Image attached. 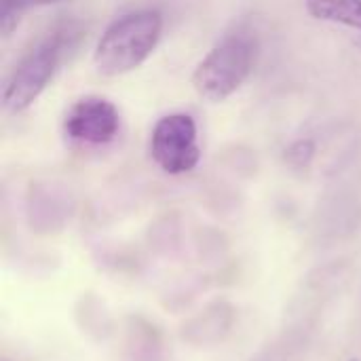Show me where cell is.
<instances>
[{
	"label": "cell",
	"mask_w": 361,
	"mask_h": 361,
	"mask_svg": "<svg viewBox=\"0 0 361 361\" xmlns=\"http://www.w3.org/2000/svg\"><path fill=\"white\" fill-rule=\"evenodd\" d=\"M163 34V15L152 8L135 11L112 21L93 51L95 70L114 78L137 70L157 49Z\"/></svg>",
	"instance_id": "obj_1"
},
{
	"label": "cell",
	"mask_w": 361,
	"mask_h": 361,
	"mask_svg": "<svg viewBox=\"0 0 361 361\" xmlns=\"http://www.w3.org/2000/svg\"><path fill=\"white\" fill-rule=\"evenodd\" d=\"M256 59V44L250 36L233 34L218 42L195 68L192 87L195 91L212 102L220 104L235 95L250 78Z\"/></svg>",
	"instance_id": "obj_2"
},
{
	"label": "cell",
	"mask_w": 361,
	"mask_h": 361,
	"mask_svg": "<svg viewBox=\"0 0 361 361\" xmlns=\"http://www.w3.org/2000/svg\"><path fill=\"white\" fill-rule=\"evenodd\" d=\"M66 44V32H53L23 57L4 87L2 102L8 112L19 114L42 95L61 63Z\"/></svg>",
	"instance_id": "obj_3"
},
{
	"label": "cell",
	"mask_w": 361,
	"mask_h": 361,
	"mask_svg": "<svg viewBox=\"0 0 361 361\" xmlns=\"http://www.w3.org/2000/svg\"><path fill=\"white\" fill-rule=\"evenodd\" d=\"M150 157L159 169L169 176L190 173L201 161L195 118L186 112L161 116L150 135Z\"/></svg>",
	"instance_id": "obj_4"
},
{
	"label": "cell",
	"mask_w": 361,
	"mask_h": 361,
	"mask_svg": "<svg viewBox=\"0 0 361 361\" xmlns=\"http://www.w3.org/2000/svg\"><path fill=\"white\" fill-rule=\"evenodd\" d=\"M121 129L118 108L99 95L76 99L63 116V133L80 146H106Z\"/></svg>",
	"instance_id": "obj_5"
},
{
	"label": "cell",
	"mask_w": 361,
	"mask_h": 361,
	"mask_svg": "<svg viewBox=\"0 0 361 361\" xmlns=\"http://www.w3.org/2000/svg\"><path fill=\"white\" fill-rule=\"evenodd\" d=\"M305 6L317 21L338 23L361 32V0H305Z\"/></svg>",
	"instance_id": "obj_6"
},
{
	"label": "cell",
	"mask_w": 361,
	"mask_h": 361,
	"mask_svg": "<svg viewBox=\"0 0 361 361\" xmlns=\"http://www.w3.org/2000/svg\"><path fill=\"white\" fill-rule=\"evenodd\" d=\"M315 154H317V144H315V140H311V137H300V140L292 142V144L286 148L283 159H286V163H288L290 167H294V169H307V167L313 163Z\"/></svg>",
	"instance_id": "obj_7"
},
{
	"label": "cell",
	"mask_w": 361,
	"mask_h": 361,
	"mask_svg": "<svg viewBox=\"0 0 361 361\" xmlns=\"http://www.w3.org/2000/svg\"><path fill=\"white\" fill-rule=\"evenodd\" d=\"M57 2H63V0H2L0 8H13V11L23 13L34 6H49V4H57Z\"/></svg>",
	"instance_id": "obj_8"
}]
</instances>
